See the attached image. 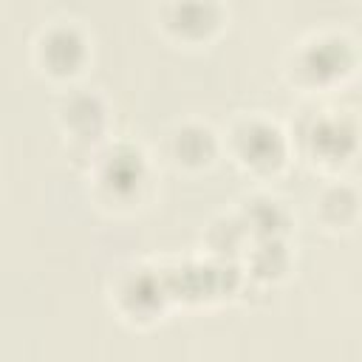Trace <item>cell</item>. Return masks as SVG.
<instances>
[{
    "label": "cell",
    "mask_w": 362,
    "mask_h": 362,
    "mask_svg": "<svg viewBox=\"0 0 362 362\" xmlns=\"http://www.w3.org/2000/svg\"><path fill=\"white\" fill-rule=\"evenodd\" d=\"M238 139V156L243 164L255 167V170H269L274 164H280L283 158V141L280 133L272 124H260V122H246L243 127H238L235 133Z\"/></svg>",
    "instance_id": "cell-1"
},
{
    "label": "cell",
    "mask_w": 362,
    "mask_h": 362,
    "mask_svg": "<svg viewBox=\"0 0 362 362\" xmlns=\"http://www.w3.org/2000/svg\"><path fill=\"white\" fill-rule=\"evenodd\" d=\"M82 40L71 28H54L40 40V62L54 76L74 74L82 62Z\"/></svg>",
    "instance_id": "cell-2"
},
{
    "label": "cell",
    "mask_w": 362,
    "mask_h": 362,
    "mask_svg": "<svg viewBox=\"0 0 362 362\" xmlns=\"http://www.w3.org/2000/svg\"><path fill=\"white\" fill-rule=\"evenodd\" d=\"M167 23L184 37H201L215 25V8L209 0H175L167 11Z\"/></svg>",
    "instance_id": "cell-3"
},
{
    "label": "cell",
    "mask_w": 362,
    "mask_h": 362,
    "mask_svg": "<svg viewBox=\"0 0 362 362\" xmlns=\"http://www.w3.org/2000/svg\"><path fill=\"white\" fill-rule=\"evenodd\" d=\"M243 226H246V232L257 235L260 240L263 238H277L286 226V215L277 206V201L252 198V201H246V209H243Z\"/></svg>",
    "instance_id": "cell-4"
},
{
    "label": "cell",
    "mask_w": 362,
    "mask_h": 362,
    "mask_svg": "<svg viewBox=\"0 0 362 362\" xmlns=\"http://www.w3.org/2000/svg\"><path fill=\"white\" fill-rule=\"evenodd\" d=\"M173 156L181 164H201L212 156V133L206 127H184L173 136Z\"/></svg>",
    "instance_id": "cell-5"
},
{
    "label": "cell",
    "mask_w": 362,
    "mask_h": 362,
    "mask_svg": "<svg viewBox=\"0 0 362 362\" xmlns=\"http://www.w3.org/2000/svg\"><path fill=\"white\" fill-rule=\"evenodd\" d=\"M339 51H345V42L342 40H331V42H320L314 51H308L305 57V65H308V74L314 79H325V76H337L345 71L348 62L339 59Z\"/></svg>",
    "instance_id": "cell-6"
},
{
    "label": "cell",
    "mask_w": 362,
    "mask_h": 362,
    "mask_svg": "<svg viewBox=\"0 0 362 362\" xmlns=\"http://www.w3.org/2000/svg\"><path fill=\"white\" fill-rule=\"evenodd\" d=\"M283 255H286V252H283V246H280L277 238H263L260 246L252 252V269H255V274H260V277L280 274V272L286 269V263H283V260L274 263V257H283Z\"/></svg>",
    "instance_id": "cell-7"
},
{
    "label": "cell",
    "mask_w": 362,
    "mask_h": 362,
    "mask_svg": "<svg viewBox=\"0 0 362 362\" xmlns=\"http://www.w3.org/2000/svg\"><path fill=\"white\" fill-rule=\"evenodd\" d=\"M339 209V218H342V223L354 215V209H356V198H354V192L348 189V187H334V189H328L322 198H320V215L328 221L331 218V212H337Z\"/></svg>",
    "instance_id": "cell-8"
}]
</instances>
